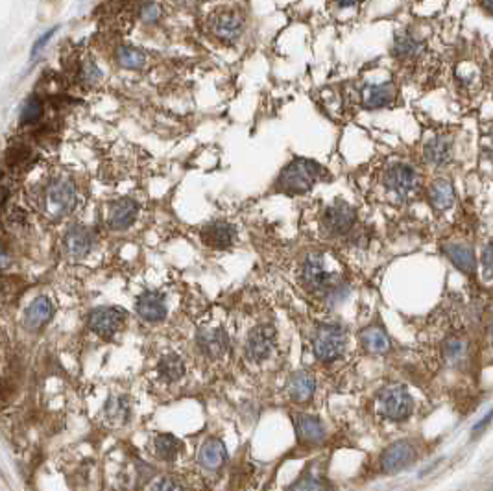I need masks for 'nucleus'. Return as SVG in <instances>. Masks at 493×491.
<instances>
[{"mask_svg": "<svg viewBox=\"0 0 493 491\" xmlns=\"http://www.w3.org/2000/svg\"><path fill=\"white\" fill-rule=\"evenodd\" d=\"M76 207V187L67 177H56L45 187L41 198V209L52 220L67 216Z\"/></svg>", "mask_w": 493, "mask_h": 491, "instance_id": "1", "label": "nucleus"}, {"mask_svg": "<svg viewBox=\"0 0 493 491\" xmlns=\"http://www.w3.org/2000/svg\"><path fill=\"white\" fill-rule=\"evenodd\" d=\"M321 167L310 159H294L289 167L281 172L277 179V188L289 194L309 193L312 185L318 181V174Z\"/></svg>", "mask_w": 493, "mask_h": 491, "instance_id": "2", "label": "nucleus"}, {"mask_svg": "<svg viewBox=\"0 0 493 491\" xmlns=\"http://www.w3.org/2000/svg\"><path fill=\"white\" fill-rule=\"evenodd\" d=\"M301 277L303 283L314 292L320 294H335L342 289L340 275L329 274L326 270V261L321 254H309L301 266Z\"/></svg>", "mask_w": 493, "mask_h": 491, "instance_id": "3", "label": "nucleus"}, {"mask_svg": "<svg viewBox=\"0 0 493 491\" xmlns=\"http://www.w3.org/2000/svg\"><path fill=\"white\" fill-rule=\"evenodd\" d=\"M346 331L336 324L320 325L314 334V340H312L314 357L320 362H326V364H331V362L340 359L342 354L346 353Z\"/></svg>", "mask_w": 493, "mask_h": 491, "instance_id": "4", "label": "nucleus"}, {"mask_svg": "<svg viewBox=\"0 0 493 491\" xmlns=\"http://www.w3.org/2000/svg\"><path fill=\"white\" fill-rule=\"evenodd\" d=\"M379 410L390 421H405L414 410V401L401 385H391L379 392Z\"/></svg>", "mask_w": 493, "mask_h": 491, "instance_id": "5", "label": "nucleus"}, {"mask_svg": "<svg viewBox=\"0 0 493 491\" xmlns=\"http://www.w3.org/2000/svg\"><path fill=\"white\" fill-rule=\"evenodd\" d=\"M275 347V329L274 325L263 324L257 325L249 331L248 340H246L244 353L246 359L254 364H261L270 359Z\"/></svg>", "mask_w": 493, "mask_h": 491, "instance_id": "6", "label": "nucleus"}, {"mask_svg": "<svg viewBox=\"0 0 493 491\" xmlns=\"http://www.w3.org/2000/svg\"><path fill=\"white\" fill-rule=\"evenodd\" d=\"M384 185H387V188H390L391 193L397 194V196L408 198L419 188L422 179H419V174L410 165L396 162L384 174Z\"/></svg>", "mask_w": 493, "mask_h": 491, "instance_id": "7", "label": "nucleus"}, {"mask_svg": "<svg viewBox=\"0 0 493 491\" xmlns=\"http://www.w3.org/2000/svg\"><path fill=\"white\" fill-rule=\"evenodd\" d=\"M414 462H416V447L408 440H399L384 449L379 464H381V471L384 475H396V473L410 467Z\"/></svg>", "mask_w": 493, "mask_h": 491, "instance_id": "8", "label": "nucleus"}, {"mask_svg": "<svg viewBox=\"0 0 493 491\" xmlns=\"http://www.w3.org/2000/svg\"><path fill=\"white\" fill-rule=\"evenodd\" d=\"M124 318L126 314L123 310L115 309V307H100L89 314V327L100 338H111L118 331V327L124 324Z\"/></svg>", "mask_w": 493, "mask_h": 491, "instance_id": "9", "label": "nucleus"}, {"mask_svg": "<svg viewBox=\"0 0 493 491\" xmlns=\"http://www.w3.org/2000/svg\"><path fill=\"white\" fill-rule=\"evenodd\" d=\"M200 237H202V242L209 248L228 249L233 246L235 238H237V229L229 222L214 220V222H209L207 226L202 228Z\"/></svg>", "mask_w": 493, "mask_h": 491, "instance_id": "10", "label": "nucleus"}, {"mask_svg": "<svg viewBox=\"0 0 493 491\" xmlns=\"http://www.w3.org/2000/svg\"><path fill=\"white\" fill-rule=\"evenodd\" d=\"M196 344L209 359H222L229 350L228 333L220 327H207L200 331L196 336Z\"/></svg>", "mask_w": 493, "mask_h": 491, "instance_id": "11", "label": "nucleus"}, {"mask_svg": "<svg viewBox=\"0 0 493 491\" xmlns=\"http://www.w3.org/2000/svg\"><path fill=\"white\" fill-rule=\"evenodd\" d=\"M355 218V209L351 207V205H347V203L338 202L326 209V213H324V226H326L327 231H331V233L344 235L353 228Z\"/></svg>", "mask_w": 493, "mask_h": 491, "instance_id": "12", "label": "nucleus"}, {"mask_svg": "<svg viewBox=\"0 0 493 491\" xmlns=\"http://www.w3.org/2000/svg\"><path fill=\"white\" fill-rule=\"evenodd\" d=\"M294 427L298 440L303 445H320L326 440V427L316 415L310 414H298L294 417Z\"/></svg>", "mask_w": 493, "mask_h": 491, "instance_id": "13", "label": "nucleus"}, {"mask_svg": "<svg viewBox=\"0 0 493 491\" xmlns=\"http://www.w3.org/2000/svg\"><path fill=\"white\" fill-rule=\"evenodd\" d=\"M137 314L150 324H158L167 318V303L161 292H143L135 301Z\"/></svg>", "mask_w": 493, "mask_h": 491, "instance_id": "14", "label": "nucleus"}, {"mask_svg": "<svg viewBox=\"0 0 493 491\" xmlns=\"http://www.w3.org/2000/svg\"><path fill=\"white\" fill-rule=\"evenodd\" d=\"M242 28H244L242 17L237 15L235 11H222V13H216L211 19L213 34L220 41H225V43H233V41L239 39Z\"/></svg>", "mask_w": 493, "mask_h": 491, "instance_id": "15", "label": "nucleus"}, {"mask_svg": "<svg viewBox=\"0 0 493 491\" xmlns=\"http://www.w3.org/2000/svg\"><path fill=\"white\" fill-rule=\"evenodd\" d=\"M92 246V235L85 226L74 223L67 229L65 237H63V249L65 254L72 258H80L83 255L89 254V249Z\"/></svg>", "mask_w": 493, "mask_h": 491, "instance_id": "16", "label": "nucleus"}, {"mask_svg": "<svg viewBox=\"0 0 493 491\" xmlns=\"http://www.w3.org/2000/svg\"><path fill=\"white\" fill-rule=\"evenodd\" d=\"M286 392H289V397L294 403H307V401L312 399V395L316 392V377L305 370L296 371L289 379Z\"/></svg>", "mask_w": 493, "mask_h": 491, "instance_id": "17", "label": "nucleus"}, {"mask_svg": "<svg viewBox=\"0 0 493 491\" xmlns=\"http://www.w3.org/2000/svg\"><path fill=\"white\" fill-rule=\"evenodd\" d=\"M137 214L139 203L135 202V200H132V198H123V200H118L111 207L107 223H109V228L115 229V231H123V229H127L135 222Z\"/></svg>", "mask_w": 493, "mask_h": 491, "instance_id": "18", "label": "nucleus"}, {"mask_svg": "<svg viewBox=\"0 0 493 491\" xmlns=\"http://www.w3.org/2000/svg\"><path fill=\"white\" fill-rule=\"evenodd\" d=\"M225 460H228V451H225V445L216 438H209L207 441H204V445L200 447L198 452V464L204 469H209V471H216L220 467L224 466Z\"/></svg>", "mask_w": 493, "mask_h": 491, "instance_id": "19", "label": "nucleus"}, {"mask_svg": "<svg viewBox=\"0 0 493 491\" xmlns=\"http://www.w3.org/2000/svg\"><path fill=\"white\" fill-rule=\"evenodd\" d=\"M423 158L425 161L434 165V167H443L447 165L452 158V141L447 135H436L425 144L423 148Z\"/></svg>", "mask_w": 493, "mask_h": 491, "instance_id": "20", "label": "nucleus"}, {"mask_svg": "<svg viewBox=\"0 0 493 491\" xmlns=\"http://www.w3.org/2000/svg\"><path fill=\"white\" fill-rule=\"evenodd\" d=\"M54 316V305L46 296H39L28 305L25 312V324L30 329H39L45 324H48Z\"/></svg>", "mask_w": 493, "mask_h": 491, "instance_id": "21", "label": "nucleus"}, {"mask_svg": "<svg viewBox=\"0 0 493 491\" xmlns=\"http://www.w3.org/2000/svg\"><path fill=\"white\" fill-rule=\"evenodd\" d=\"M361 342L364 350L371 354H387L390 351V338L387 331L379 325H370L361 333Z\"/></svg>", "mask_w": 493, "mask_h": 491, "instance_id": "22", "label": "nucleus"}, {"mask_svg": "<svg viewBox=\"0 0 493 491\" xmlns=\"http://www.w3.org/2000/svg\"><path fill=\"white\" fill-rule=\"evenodd\" d=\"M396 98V89L391 83L381 85H366L362 89V102L366 107H384L390 106Z\"/></svg>", "mask_w": 493, "mask_h": 491, "instance_id": "23", "label": "nucleus"}, {"mask_svg": "<svg viewBox=\"0 0 493 491\" xmlns=\"http://www.w3.org/2000/svg\"><path fill=\"white\" fill-rule=\"evenodd\" d=\"M445 254L449 255L451 263L454 264L460 272H464V274L468 275L475 274L477 261H475V254H473L471 249L462 246V244H449V246H445Z\"/></svg>", "mask_w": 493, "mask_h": 491, "instance_id": "24", "label": "nucleus"}, {"mask_svg": "<svg viewBox=\"0 0 493 491\" xmlns=\"http://www.w3.org/2000/svg\"><path fill=\"white\" fill-rule=\"evenodd\" d=\"M158 371L159 377H161L165 382H178L179 379H183L185 375L183 359L176 353L165 354L163 359L159 360Z\"/></svg>", "mask_w": 493, "mask_h": 491, "instance_id": "25", "label": "nucleus"}, {"mask_svg": "<svg viewBox=\"0 0 493 491\" xmlns=\"http://www.w3.org/2000/svg\"><path fill=\"white\" fill-rule=\"evenodd\" d=\"M431 203L432 207L438 209V211H443V209H449L454 203V191H452V185L445 179H436V181L431 185Z\"/></svg>", "mask_w": 493, "mask_h": 491, "instance_id": "26", "label": "nucleus"}, {"mask_svg": "<svg viewBox=\"0 0 493 491\" xmlns=\"http://www.w3.org/2000/svg\"><path fill=\"white\" fill-rule=\"evenodd\" d=\"M443 359L447 360V364L458 366L462 364L468 357V342L460 336H451L443 342L442 345Z\"/></svg>", "mask_w": 493, "mask_h": 491, "instance_id": "27", "label": "nucleus"}, {"mask_svg": "<svg viewBox=\"0 0 493 491\" xmlns=\"http://www.w3.org/2000/svg\"><path fill=\"white\" fill-rule=\"evenodd\" d=\"M423 45L419 43V41L416 39L414 36H410V34H399V36L396 37V41H394V46H391V52H394V56L397 57H414L417 56L419 52H422Z\"/></svg>", "mask_w": 493, "mask_h": 491, "instance_id": "28", "label": "nucleus"}, {"mask_svg": "<svg viewBox=\"0 0 493 491\" xmlns=\"http://www.w3.org/2000/svg\"><path fill=\"white\" fill-rule=\"evenodd\" d=\"M104 414L115 425H123V423H126L130 420L132 410H130V405H127V401L124 397H111L106 403V406H104Z\"/></svg>", "mask_w": 493, "mask_h": 491, "instance_id": "29", "label": "nucleus"}, {"mask_svg": "<svg viewBox=\"0 0 493 491\" xmlns=\"http://www.w3.org/2000/svg\"><path fill=\"white\" fill-rule=\"evenodd\" d=\"M179 449H181V441L172 434H159L155 438V452L161 460L174 462L178 458Z\"/></svg>", "mask_w": 493, "mask_h": 491, "instance_id": "30", "label": "nucleus"}, {"mask_svg": "<svg viewBox=\"0 0 493 491\" xmlns=\"http://www.w3.org/2000/svg\"><path fill=\"white\" fill-rule=\"evenodd\" d=\"M286 491H335L329 482L321 475L316 473H307V475L300 476L298 480L292 484Z\"/></svg>", "mask_w": 493, "mask_h": 491, "instance_id": "31", "label": "nucleus"}, {"mask_svg": "<svg viewBox=\"0 0 493 491\" xmlns=\"http://www.w3.org/2000/svg\"><path fill=\"white\" fill-rule=\"evenodd\" d=\"M117 61L124 69H141L146 63V56L135 46H120L117 52Z\"/></svg>", "mask_w": 493, "mask_h": 491, "instance_id": "32", "label": "nucleus"}, {"mask_svg": "<svg viewBox=\"0 0 493 491\" xmlns=\"http://www.w3.org/2000/svg\"><path fill=\"white\" fill-rule=\"evenodd\" d=\"M43 115V102L37 97H30L25 102L21 111V122L22 124H34L41 118Z\"/></svg>", "mask_w": 493, "mask_h": 491, "instance_id": "33", "label": "nucleus"}, {"mask_svg": "<svg viewBox=\"0 0 493 491\" xmlns=\"http://www.w3.org/2000/svg\"><path fill=\"white\" fill-rule=\"evenodd\" d=\"M30 158H32V152L28 150V148L13 146L10 148V152L6 153V162L15 170V168H21L25 167V165H28Z\"/></svg>", "mask_w": 493, "mask_h": 491, "instance_id": "34", "label": "nucleus"}, {"mask_svg": "<svg viewBox=\"0 0 493 491\" xmlns=\"http://www.w3.org/2000/svg\"><path fill=\"white\" fill-rule=\"evenodd\" d=\"M82 78L85 83L92 85V83L100 81V78H102V71H100V67H98L95 61H87L85 65L82 67Z\"/></svg>", "mask_w": 493, "mask_h": 491, "instance_id": "35", "label": "nucleus"}, {"mask_svg": "<svg viewBox=\"0 0 493 491\" xmlns=\"http://www.w3.org/2000/svg\"><path fill=\"white\" fill-rule=\"evenodd\" d=\"M141 17H143L146 22H155V20L161 17V6L155 4V2L143 4L141 6Z\"/></svg>", "mask_w": 493, "mask_h": 491, "instance_id": "36", "label": "nucleus"}, {"mask_svg": "<svg viewBox=\"0 0 493 491\" xmlns=\"http://www.w3.org/2000/svg\"><path fill=\"white\" fill-rule=\"evenodd\" d=\"M152 491H185V490L183 486L176 480V478H172V476H165V478H161V480L152 487Z\"/></svg>", "mask_w": 493, "mask_h": 491, "instance_id": "37", "label": "nucleus"}, {"mask_svg": "<svg viewBox=\"0 0 493 491\" xmlns=\"http://www.w3.org/2000/svg\"><path fill=\"white\" fill-rule=\"evenodd\" d=\"M482 268L484 274L488 275V277H493V242H489L488 246H486V249H484Z\"/></svg>", "mask_w": 493, "mask_h": 491, "instance_id": "38", "label": "nucleus"}, {"mask_svg": "<svg viewBox=\"0 0 493 491\" xmlns=\"http://www.w3.org/2000/svg\"><path fill=\"white\" fill-rule=\"evenodd\" d=\"M54 34H56V28H52L50 32H46L45 36H41V37H39V39H37V43H36V45H34V48H32V56L36 57L37 54H39V50H41L43 46L46 45V43H48V39H50V37L54 36Z\"/></svg>", "mask_w": 493, "mask_h": 491, "instance_id": "39", "label": "nucleus"}, {"mask_svg": "<svg viewBox=\"0 0 493 491\" xmlns=\"http://www.w3.org/2000/svg\"><path fill=\"white\" fill-rule=\"evenodd\" d=\"M492 420H493V410H489V412H488V414L484 415L482 420L478 421L477 425L473 427V436H477V434H480V432H482V431H484V429H486V427H488V425H489V423H492Z\"/></svg>", "mask_w": 493, "mask_h": 491, "instance_id": "40", "label": "nucleus"}, {"mask_svg": "<svg viewBox=\"0 0 493 491\" xmlns=\"http://www.w3.org/2000/svg\"><path fill=\"white\" fill-rule=\"evenodd\" d=\"M8 264H10V255H8L4 246L0 244V270L8 268Z\"/></svg>", "mask_w": 493, "mask_h": 491, "instance_id": "41", "label": "nucleus"}, {"mask_svg": "<svg viewBox=\"0 0 493 491\" xmlns=\"http://www.w3.org/2000/svg\"><path fill=\"white\" fill-rule=\"evenodd\" d=\"M6 200H8V191L4 187H0V207L4 205Z\"/></svg>", "mask_w": 493, "mask_h": 491, "instance_id": "42", "label": "nucleus"}, {"mask_svg": "<svg viewBox=\"0 0 493 491\" xmlns=\"http://www.w3.org/2000/svg\"><path fill=\"white\" fill-rule=\"evenodd\" d=\"M480 6H482L484 10L489 11V13H492V15H493V2H482V4H480Z\"/></svg>", "mask_w": 493, "mask_h": 491, "instance_id": "43", "label": "nucleus"}, {"mask_svg": "<svg viewBox=\"0 0 493 491\" xmlns=\"http://www.w3.org/2000/svg\"><path fill=\"white\" fill-rule=\"evenodd\" d=\"M489 333H492V338H493V319H492V325H489Z\"/></svg>", "mask_w": 493, "mask_h": 491, "instance_id": "44", "label": "nucleus"}]
</instances>
